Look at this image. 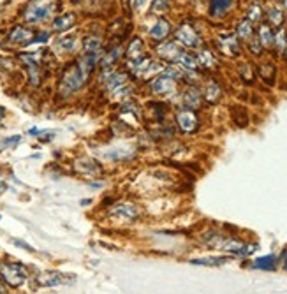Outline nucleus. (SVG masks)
Returning a JSON list of instances; mask_svg holds the SVG:
<instances>
[{"instance_id":"nucleus-48","label":"nucleus","mask_w":287,"mask_h":294,"mask_svg":"<svg viewBox=\"0 0 287 294\" xmlns=\"http://www.w3.org/2000/svg\"><path fill=\"white\" fill-rule=\"evenodd\" d=\"M90 203H92L90 199H83V201H81V204H90Z\"/></svg>"},{"instance_id":"nucleus-35","label":"nucleus","mask_w":287,"mask_h":294,"mask_svg":"<svg viewBox=\"0 0 287 294\" xmlns=\"http://www.w3.org/2000/svg\"><path fill=\"white\" fill-rule=\"evenodd\" d=\"M21 143V136L16 134V136H9V138H4L2 141H0V153L4 152V150H9V148H14L16 145H20Z\"/></svg>"},{"instance_id":"nucleus-15","label":"nucleus","mask_w":287,"mask_h":294,"mask_svg":"<svg viewBox=\"0 0 287 294\" xmlns=\"http://www.w3.org/2000/svg\"><path fill=\"white\" fill-rule=\"evenodd\" d=\"M169 34H171V23H169L168 20H164V18H160V20L153 25L152 30H150V39L155 43H162L166 41V37H168Z\"/></svg>"},{"instance_id":"nucleus-16","label":"nucleus","mask_w":287,"mask_h":294,"mask_svg":"<svg viewBox=\"0 0 287 294\" xmlns=\"http://www.w3.org/2000/svg\"><path fill=\"white\" fill-rule=\"evenodd\" d=\"M234 0H208L210 14L213 18H224L233 7Z\"/></svg>"},{"instance_id":"nucleus-3","label":"nucleus","mask_w":287,"mask_h":294,"mask_svg":"<svg viewBox=\"0 0 287 294\" xmlns=\"http://www.w3.org/2000/svg\"><path fill=\"white\" fill-rule=\"evenodd\" d=\"M0 278L6 282L9 287H21L27 282L28 273L23 264L20 263H2L0 264Z\"/></svg>"},{"instance_id":"nucleus-31","label":"nucleus","mask_w":287,"mask_h":294,"mask_svg":"<svg viewBox=\"0 0 287 294\" xmlns=\"http://www.w3.org/2000/svg\"><path fill=\"white\" fill-rule=\"evenodd\" d=\"M224 263H227V257H203V259L190 261V264H196V266H220Z\"/></svg>"},{"instance_id":"nucleus-40","label":"nucleus","mask_w":287,"mask_h":294,"mask_svg":"<svg viewBox=\"0 0 287 294\" xmlns=\"http://www.w3.org/2000/svg\"><path fill=\"white\" fill-rule=\"evenodd\" d=\"M257 245H243V247H241V250H240V254H238V256L240 257H247V256H250V254H254L257 250Z\"/></svg>"},{"instance_id":"nucleus-11","label":"nucleus","mask_w":287,"mask_h":294,"mask_svg":"<svg viewBox=\"0 0 287 294\" xmlns=\"http://www.w3.org/2000/svg\"><path fill=\"white\" fill-rule=\"evenodd\" d=\"M74 169L79 173V175L94 176V178H97V176L102 175V166L97 162V160L90 159V157H81V159L76 160Z\"/></svg>"},{"instance_id":"nucleus-24","label":"nucleus","mask_w":287,"mask_h":294,"mask_svg":"<svg viewBox=\"0 0 287 294\" xmlns=\"http://www.w3.org/2000/svg\"><path fill=\"white\" fill-rule=\"evenodd\" d=\"M252 268L256 270H275L277 268V257L275 256H264V257H259L252 263Z\"/></svg>"},{"instance_id":"nucleus-51","label":"nucleus","mask_w":287,"mask_h":294,"mask_svg":"<svg viewBox=\"0 0 287 294\" xmlns=\"http://www.w3.org/2000/svg\"><path fill=\"white\" fill-rule=\"evenodd\" d=\"M0 219H2V215H0Z\"/></svg>"},{"instance_id":"nucleus-9","label":"nucleus","mask_w":287,"mask_h":294,"mask_svg":"<svg viewBox=\"0 0 287 294\" xmlns=\"http://www.w3.org/2000/svg\"><path fill=\"white\" fill-rule=\"evenodd\" d=\"M127 79H129L127 72L108 71V69H104V74L101 76V79H99V81H102V83L106 85V90H116V88L127 85Z\"/></svg>"},{"instance_id":"nucleus-36","label":"nucleus","mask_w":287,"mask_h":294,"mask_svg":"<svg viewBox=\"0 0 287 294\" xmlns=\"http://www.w3.org/2000/svg\"><path fill=\"white\" fill-rule=\"evenodd\" d=\"M273 44L277 46V50L280 51V53H284V51H285V48H287V32L284 30V28H280V30L275 34Z\"/></svg>"},{"instance_id":"nucleus-29","label":"nucleus","mask_w":287,"mask_h":294,"mask_svg":"<svg viewBox=\"0 0 287 294\" xmlns=\"http://www.w3.org/2000/svg\"><path fill=\"white\" fill-rule=\"evenodd\" d=\"M254 34V23H250L249 20H241L236 27V35L238 39H243V41H249Z\"/></svg>"},{"instance_id":"nucleus-21","label":"nucleus","mask_w":287,"mask_h":294,"mask_svg":"<svg viewBox=\"0 0 287 294\" xmlns=\"http://www.w3.org/2000/svg\"><path fill=\"white\" fill-rule=\"evenodd\" d=\"M175 64L182 65L183 69H187V71H196L197 67H199V62H197V57H194V55L187 53V51H182L180 53V57L176 58Z\"/></svg>"},{"instance_id":"nucleus-14","label":"nucleus","mask_w":287,"mask_h":294,"mask_svg":"<svg viewBox=\"0 0 287 294\" xmlns=\"http://www.w3.org/2000/svg\"><path fill=\"white\" fill-rule=\"evenodd\" d=\"M157 53H159V57H162L164 60L168 62H173L175 64L176 58L180 57V53H182V48L178 46V43H162L157 46Z\"/></svg>"},{"instance_id":"nucleus-49","label":"nucleus","mask_w":287,"mask_h":294,"mask_svg":"<svg viewBox=\"0 0 287 294\" xmlns=\"http://www.w3.org/2000/svg\"><path fill=\"white\" fill-rule=\"evenodd\" d=\"M282 6H284V9H287V0H282Z\"/></svg>"},{"instance_id":"nucleus-4","label":"nucleus","mask_w":287,"mask_h":294,"mask_svg":"<svg viewBox=\"0 0 287 294\" xmlns=\"http://www.w3.org/2000/svg\"><path fill=\"white\" fill-rule=\"evenodd\" d=\"M129 69H132V72H134L138 78L146 79V78H150V76L155 74V72L164 71V65L152 60L150 57H143L141 60H138V62H129Z\"/></svg>"},{"instance_id":"nucleus-22","label":"nucleus","mask_w":287,"mask_h":294,"mask_svg":"<svg viewBox=\"0 0 287 294\" xmlns=\"http://www.w3.org/2000/svg\"><path fill=\"white\" fill-rule=\"evenodd\" d=\"M261 41V44H263V48H270L273 46V41H275V34L273 30H271L270 25L263 23L259 27V37H257Z\"/></svg>"},{"instance_id":"nucleus-10","label":"nucleus","mask_w":287,"mask_h":294,"mask_svg":"<svg viewBox=\"0 0 287 294\" xmlns=\"http://www.w3.org/2000/svg\"><path fill=\"white\" fill-rule=\"evenodd\" d=\"M67 275L60 273V271H43L35 277V282L41 287H57V285L67 284Z\"/></svg>"},{"instance_id":"nucleus-33","label":"nucleus","mask_w":287,"mask_h":294,"mask_svg":"<svg viewBox=\"0 0 287 294\" xmlns=\"http://www.w3.org/2000/svg\"><path fill=\"white\" fill-rule=\"evenodd\" d=\"M247 20H249L250 23H259V21L263 20V9H261V6L252 4V6L247 9Z\"/></svg>"},{"instance_id":"nucleus-30","label":"nucleus","mask_w":287,"mask_h":294,"mask_svg":"<svg viewBox=\"0 0 287 294\" xmlns=\"http://www.w3.org/2000/svg\"><path fill=\"white\" fill-rule=\"evenodd\" d=\"M204 97L208 102H212V104H215L217 101H219L220 97H222V88L219 87L215 81H212L206 87V92H204Z\"/></svg>"},{"instance_id":"nucleus-1","label":"nucleus","mask_w":287,"mask_h":294,"mask_svg":"<svg viewBox=\"0 0 287 294\" xmlns=\"http://www.w3.org/2000/svg\"><path fill=\"white\" fill-rule=\"evenodd\" d=\"M85 83H87V78H85L81 69H79V64L78 62H72L62 72L60 81H58V94L67 97V95L78 92Z\"/></svg>"},{"instance_id":"nucleus-34","label":"nucleus","mask_w":287,"mask_h":294,"mask_svg":"<svg viewBox=\"0 0 287 294\" xmlns=\"http://www.w3.org/2000/svg\"><path fill=\"white\" fill-rule=\"evenodd\" d=\"M120 109H122V113H131V115H134L136 118H141V109H139L138 102L124 101L122 104H120Z\"/></svg>"},{"instance_id":"nucleus-23","label":"nucleus","mask_w":287,"mask_h":294,"mask_svg":"<svg viewBox=\"0 0 287 294\" xmlns=\"http://www.w3.org/2000/svg\"><path fill=\"white\" fill-rule=\"evenodd\" d=\"M197 62H199V65H203L206 69L217 67V57L213 55V51L206 50V48L197 53Z\"/></svg>"},{"instance_id":"nucleus-37","label":"nucleus","mask_w":287,"mask_h":294,"mask_svg":"<svg viewBox=\"0 0 287 294\" xmlns=\"http://www.w3.org/2000/svg\"><path fill=\"white\" fill-rule=\"evenodd\" d=\"M150 9L153 14H162L169 9V0H153Z\"/></svg>"},{"instance_id":"nucleus-6","label":"nucleus","mask_w":287,"mask_h":294,"mask_svg":"<svg viewBox=\"0 0 287 294\" xmlns=\"http://www.w3.org/2000/svg\"><path fill=\"white\" fill-rule=\"evenodd\" d=\"M175 39H176V43H180L185 48H197L201 44V39H199V35H197V32L194 30L189 23L180 25L178 30H176V34H175Z\"/></svg>"},{"instance_id":"nucleus-39","label":"nucleus","mask_w":287,"mask_h":294,"mask_svg":"<svg viewBox=\"0 0 287 294\" xmlns=\"http://www.w3.org/2000/svg\"><path fill=\"white\" fill-rule=\"evenodd\" d=\"M249 48H250V51H252L254 55H261V53H263V44H261L259 39H252V37H250L249 39Z\"/></svg>"},{"instance_id":"nucleus-20","label":"nucleus","mask_w":287,"mask_h":294,"mask_svg":"<svg viewBox=\"0 0 287 294\" xmlns=\"http://www.w3.org/2000/svg\"><path fill=\"white\" fill-rule=\"evenodd\" d=\"M25 69H27V74H28V83H30L32 87H39V85L43 83L41 64H27Z\"/></svg>"},{"instance_id":"nucleus-2","label":"nucleus","mask_w":287,"mask_h":294,"mask_svg":"<svg viewBox=\"0 0 287 294\" xmlns=\"http://www.w3.org/2000/svg\"><path fill=\"white\" fill-rule=\"evenodd\" d=\"M57 0H30L23 11V20L27 23H41L48 20L53 11H57Z\"/></svg>"},{"instance_id":"nucleus-12","label":"nucleus","mask_w":287,"mask_h":294,"mask_svg":"<svg viewBox=\"0 0 287 294\" xmlns=\"http://www.w3.org/2000/svg\"><path fill=\"white\" fill-rule=\"evenodd\" d=\"M32 39H34V32L28 30V28L21 27H14L13 30L9 32V43L16 44V46H27V44H32Z\"/></svg>"},{"instance_id":"nucleus-38","label":"nucleus","mask_w":287,"mask_h":294,"mask_svg":"<svg viewBox=\"0 0 287 294\" xmlns=\"http://www.w3.org/2000/svg\"><path fill=\"white\" fill-rule=\"evenodd\" d=\"M240 74H241V78H243L245 83H252L254 81V71H252V67H250V64L241 65V67H240Z\"/></svg>"},{"instance_id":"nucleus-28","label":"nucleus","mask_w":287,"mask_h":294,"mask_svg":"<svg viewBox=\"0 0 287 294\" xmlns=\"http://www.w3.org/2000/svg\"><path fill=\"white\" fill-rule=\"evenodd\" d=\"M259 76L268 85H273L275 83V76H277V69H275L273 64H261L259 65Z\"/></svg>"},{"instance_id":"nucleus-19","label":"nucleus","mask_w":287,"mask_h":294,"mask_svg":"<svg viewBox=\"0 0 287 294\" xmlns=\"http://www.w3.org/2000/svg\"><path fill=\"white\" fill-rule=\"evenodd\" d=\"M76 25V14L74 13H65L62 16L55 18L53 20V30L57 32H65L69 28H72Z\"/></svg>"},{"instance_id":"nucleus-27","label":"nucleus","mask_w":287,"mask_h":294,"mask_svg":"<svg viewBox=\"0 0 287 294\" xmlns=\"http://www.w3.org/2000/svg\"><path fill=\"white\" fill-rule=\"evenodd\" d=\"M57 50L62 51V53H71V51H74L76 48V37L74 35H64V37H58L57 41Z\"/></svg>"},{"instance_id":"nucleus-26","label":"nucleus","mask_w":287,"mask_h":294,"mask_svg":"<svg viewBox=\"0 0 287 294\" xmlns=\"http://www.w3.org/2000/svg\"><path fill=\"white\" fill-rule=\"evenodd\" d=\"M122 55V50L120 48H113L111 51H108V53H102V57H101V60H99V65H101L102 69H108V67H111L113 64H115L116 60H118V57Z\"/></svg>"},{"instance_id":"nucleus-32","label":"nucleus","mask_w":287,"mask_h":294,"mask_svg":"<svg viewBox=\"0 0 287 294\" xmlns=\"http://www.w3.org/2000/svg\"><path fill=\"white\" fill-rule=\"evenodd\" d=\"M268 21L273 27H282V23H284V11L280 7H271V9H268Z\"/></svg>"},{"instance_id":"nucleus-5","label":"nucleus","mask_w":287,"mask_h":294,"mask_svg":"<svg viewBox=\"0 0 287 294\" xmlns=\"http://www.w3.org/2000/svg\"><path fill=\"white\" fill-rule=\"evenodd\" d=\"M176 125L180 127V131L185 132V134H192L199 127V118L192 109H180L176 113Z\"/></svg>"},{"instance_id":"nucleus-18","label":"nucleus","mask_w":287,"mask_h":294,"mask_svg":"<svg viewBox=\"0 0 287 294\" xmlns=\"http://www.w3.org/2000/svg\"><path fill=\"white\" fill-rule=\"evenodd\" d=\"M183 106L189 109H197L203 102V97H201V92L197 90L196 87H190L189 90L183 94Z\"/></svg>"},{"instance_id":"nucleus-42","label":"nucleus","mask_w":287,"mask_h":294,"mask_svg":"<svg viewBox=\"0 0 287 294\" xmlns=\"http://www.w3.org/2000/svg\"><path fill=\"white\" fill-rule=\"evenodd\" d=\"M13 243L16 245V247H21V248H25V250H28V252H34V248L30 247L28 243H25V241H21V240H13Z\"/></svg>"},{"instance_id":"nucleus-25","label":"nucleus","mask_w":287,"mask_h":294,"mask_svg":"<svg viewBox=\"0 0 287 294\" xmlns=\"http://www.w3.org/2000/svg\"><path fill=\"white\" fill-rule=\"evenodd\" d=\"M102 50V39L97 35H87L83 39V51L85 53H95Z\"/></svg>"},{"instance_id":"nucleus-50","label":"nucleus","mask_w":287,"mask_h":294,"mask_svg":"<svg viewBox=\"0 0 287 294\" xmlns=\"http://www.w3.org/2000/svg\"><path fill=\"white\" fill-rule=\"evenodd\" d=\"M284 55H285V60H287V48H285V51H284Z\"/></svg>"},{"instance_id":"nucleus-44","label":"nucleus","mask_w":287,"mask_h":294,"mask_svg":"<svg viewBox=\"0 0 287 294\" xmlns=\"http://www.w3.org/2000/svg\"><path fill=\"white\" fill-rule=\"evenodd\" d=\"M7 189V185H6V183H4V182H0V194H2L4 192V190H6Z\"/></svg>"},{"instance_id":"nucleus-45","label":"nucleus","mask_w":287,"mask_h":294,"mask_svg":"<svg viewBox=\"0 0 287 294\" xmlns=\"http://www.w3.org/2000/svg\"><path fill=\"white\" fill-rule=\"evenodd\" d=\"M90 187H94V189H99V187H102V183H88Z\"/></svg>"},{"instance_id":"nucleus-7","label":"nucleus","mask_w":287,"mask_h":294,"mask_svg":"<svg viewBox=\"0 0 287 294\" xmlns=\"http://www.w3.org/2000/svg\"><path fill=\"white\" fill-rule=\"evenodd\" d=\"M150 88L153 90V94L160 95V97H171V95L176 94V79L169 78L162 72L159 78H155L150 83Z\"/></svg>"},{"instance_id":"nucleus-17","label":"nucleus","mask_w":287,"mask_h":294,"mask_svg":"<svg viewBox=\"0 0 287 294\" xmlns=\"http://www.w3.org/2000/svg\"><path fill=\"white\" fill-rule=\"evenodd\" d=\"M125 55H127V58H129L131 62L141 60V58L145 57V43H143V39H139V37H134V39H132V41L129 43Z\"/></svg>"},{"instance_id":"nucleus-46","label":"nucleus","mask_w":287,"mask_h":294,"mask_svg":"<svg viewBox=\"0 0 287 294\" xmlns=\"http://www.w3.org/2000/svg\"><path fill=\"white\" fill-rule=\"evenodd\" d=\"M4 292H7V291H6V287H4L2 282H0V294H4Z\"/></svg>"},{"instance_id":"nucleus-41","label":"nucleus","mask_w":287,"mask_h":294,"mask_svg":"<svg viewBox=\"0 0 287 294\" xmlns=\"http://www.w3.org/2000/svg\"><path fill=\"white\" fill-rule=\"evenodd\" d=\"M48 39H50V34H48V32H41V34H34L32 44H35V43H46Z\"/></svg>"},{"instance_id":"nucleus-47","label":"nucleus","mask_w":287,"mask_h":294,"mask_svg":"<svg viewBox=\"0 0 287 294\" xmlns=\"http://www.w3.org/2000/svg\"><path fill=\"white\" fill-rule=\"evenodd\" d=\"M4 115H6V109H4L2 106H0V118H2Z\"/></svg>"},{"instance_id":"nucleus-43","label":"nucleus","mask_w":287,"mask_h":294,"mask_svg":"<svg viewBox=\"0 0 287 294\" xmlns=\"http://www.w3.org/2000/svg\"><path fill=\"white\" fill-rule=\"evenodd\" d=\"M145 2L146 0H134V7L136 9H141V7L145 6Z\"/></svg>"},{"instance_id":"nucleus-8","label":"nucleus","mask_w":287,"mask_h":294,"mask_svg":"<svg viewBox=\"0 0 287 294\" xmlns=\"http://www.w3.org/2000/svg\"><path fill=\"white\" fill-rule=\"evenodd\" d=\"M217 43H219V50L227 57H238L240 55V41H238V35L233 34V32L220 34Z\"/></svg>"},{"instance_id":"nucleus-13","label":"nucleus","mask_w":287,"mask_h":294,"mask_svg":"<svg viewBox=\"0 0 287 294\" xmlns=\"http://www.w3.org/2000/svg\"><path fill=\"white\" fill-rule=\"evenodd\" d=\"M111 215L115 217H120V219H125V220H136L139 217V210L136 204L132 203H118L111 208Z\"/></svg>"}]
</instances>
